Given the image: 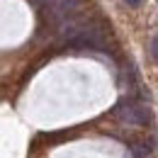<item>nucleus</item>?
I'll return each instance as SVG.
<instances>
[{
	"label": "nucleus",
	"instance_id": "nucleus-2",
	"mask_svg": "<svg viewBox=\"0 0 158 158\" xmlns=\"http://www.w3.org/2000/svg\"><path fill=\"white\" fill-rule=\"evenodd\" d=\"M156 46H158V41H156V37H153V39H151V46H148V51H151V59H153V61H156V54H158Z\"/></svg>",
	"mask_w": 158,
	"mask_h": 158
},
{
	"label": "nucleus",
	"instance_id": "nucleus-3",
	"mask_svg": "<svg viewBox=\"0 0 158 158\" xmlns=\"http://www.w3.org/2000/svg\"><path fill=\"white\" fill-rule=\"evenodd\" d=\"M127 5H131V7H136V5H141V0H127Z\"/></svg>",
	"mask_w": 158,
	"mask_h": 158
},
{
	"label": "nucleus",
	"instance_id": "nucleus-1",
	"mask_svg": "<svg viewBox=\"0 0 158 158\" xmlns=\"http://www.w3.org/2000/svg\"><path fill=\"white\" fill-rule=\"evenodd\" d=\"M117 114L124 122H129V124H148L151 110L143 102H139V100H124V102H119Z\"/></svg>",
	"mask_w": 158,
	"mask_h": 158
},
{
	"label": "nucleus",
	"instance_id": "nucleus-4",
	"mask_svg": "<svg viewBox=\"0 0 158 158\" xmlns=\"http://www.w3.org/2000/svg\"><path fill=\"white\" fill-rule=\"evenodd\" d=\"M32 2H37V5H46V2H54V0H32Z\"/></svg>",
	"mask_w": 158,
	"mask_h": 158
}]
</instances>
